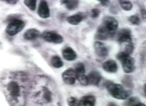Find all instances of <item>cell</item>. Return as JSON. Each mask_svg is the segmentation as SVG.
I'll list each match as a JSON object with an SVG mask.
<instances>
[{"label":"cell","instance_id":"6da1fadb","mask_svg":"<svg viewBox=\"0 0 146 106\" xmlns=\"http://www.w3.org/2000/svg\"><path fill=\"white\" fill-rule=\"evenodd\" d=\"M29 95L37 106H61V99L53 81L45 76H38L31 83Z\"/></svg>","mask_w":146,"mask_h":106},{"label":"cell","instance_id":"7a4b0ae2","mask_svg":"<svg viewBox=\"0 0 146 106\" xmlns=\"http://www.w3.org/2000/svg\"><path fill=\"white\" fill-rule=\"evenodd\" d=\"M25 73H11L5 85V94L11 106H26L31 83Z\"/></svg>","mask_w":146,"mask_h":106},{"label":"cell","instance_id":"3957f363","mask_svg":"<svg viewBox=\"0 0 146 106\" xmlns=\"http://www.w3.org/2000/svg\"><path fill=\"white\" fill-rule=\"evenodd\" d=\"M104 86L109 94L115 99L124 100L127 99L131 93L130 91L124 89L120 84H115L109 81L104 83Z\"/></svg>","mask_w":146,"mask_h":106},{"label":"cell","instance_id":"277c9868","mask_svg":"<svg viewBox=\"0 0 146 106\" xmlns=\"http://www.w3.org/2000/svg\"><path fill=\"white\" fill-rule=\"evenodd\" d=\"M116 58L121 63L123 70L125 73L130 74L135 70V60L130 55H127L122 52L118 53Z\"/></svg>","mask_w":146,"mask_h":106},{"label":"cell","instance_id":"5b68a950","mask_svg":"<svg viewBox=\"0 0 146 106\" xmlns=\"http://www.w3.org/2000/svg\"><path fill=\"white\" fill-rule=\"evenodd\" d=\"M25 26V23L23 21L18 19H14L7 25L6 31L10 36H13L21 32Z\"/></svg>","mask_w":146,"mask_h":106},{"label":"cell","instance_id":"8992f818","mask_svg":"<svg viewBox=\"0 0 146 106\" xmlns=\"http://www.w3.org/2000/svg\"><path fill=\"white\" fill-rule=\"evenodd\" d=\"M41 36L45 41L54 44H61L63 41L62 36L54 31H45Z\"/></svg>","mask_w":146,"mask_h":106},{"label":"cell","instance_id":"52a82bcc","mask_svg":"<svg viewBox=\"0 0 146 106\" xmlns=\"http://www.w3.org/2000/svg\"><path fill=\"white\" fill-rule=\"evenodd\" d=\"M62 78L64 82L68 85L75 84L76 79V73L74 69L70 68L62 73Z\"/></svg>","mask_w":146,"mask_h":106},{"label":"cell","instance_id":"ba28073f","mask_svg":"<svg viewBox=\"0 0 146 106\" xmlns=\"http://www.w3.org/2000/svg\"><path fill=\"white\" fill-rule=\"evenodd\" d=\"M109 32L113 33L117 28L118 22L114 18L107 16L104 18L103 23L102 24Z\"/></svg>","mask_w":146,"mask_h":106},{"label":"cell","instance_id":"9c48e42d","mask_svg":"<svg viewBox=\"0 0 146 106\" xmlns=\"http://www.w3.org/2000/svg\"><path fill=\"white\" fill-rule=\"evenodd\" d=\"M117 40L119 43L124 42L132 43L131 31L128 29H122L119 31L117 34Z\"/></svg>","mask_w":146,"mask_h":106},{"label":"cell","instance_id":"30bf717a","mask_svg":"<svg viewBox=\"0 0 146 106\" xmlns=\"http://www.w3.org/2000/svg\"><path fill=\"white\" fill-rule=\"evenodd\" d=\"M37 12L39 16L42 18H47L50 17V9L46 1H42L40 2Z\"/></svg>","mask_w":146,"mask_h":106},{"label":"cell","instance_id":"8fae6325","mask_svg":"<svg viewBox=\"0 0 146 106\" xmlns=\"http://www.w3.org/2000/svg\"><path fill=\"white\" fill-rule=\"evenodd\" d=\"M88 83L90 85L95 86L99 85L102 77L100 73L97 71H93L87 76Z\"/></svg>","mask_w":146,"mask_h":106},{"label":"cell","instance_id":"7c38bea8","mask_svg":"<svg viewBox=\"0 0 146 106\" xmlns=\"http://www.w3.org/2000/svg\"><path fill=\"white\" fill-rule=\"evenodd\" d=\"M94 50L97 55L102 57H105L108 55V51L106 46L102 42L96 41L94 42Z\"/></svg>","mask_w":146,"mask_h":106},{"label":"cell","instance_id":"4fadbf2b","mask_svg":"<svg viewBox=\"0 0 146 106\" xmlns=\"http://www.w3.org/2000/svg\"><path fill=\"white\" fill-rule=\"evenodd\" d=\"M113 35V33L109 32L102 25L98 28L95 38L100 40H105L108 38L110 36Z\"/></svg>","mask_w":146,"mask_h":106},{"label":"cell","instance_id":"5bb4252c","mask_svg":"<svg viewBox=\"0 0 146 106\" xmlns=\"http://www.w3.org/2000/svg\"><path fill=\"white\" fill-rule=\"evenodd\" d=\"M103 68L105 71L110 73H115L118 70L117 65L113 60H109L104 62L103 64Z\"/></svg>","mask_w":146,"mask_h":106},{"label":"cell","instance_id":"9a60e30c","mask_svg":"<svg viewBox=\"0 0 146 106\" xmlns=\"http://www.w3.org/2000/svg\"><path fill=\"white\" fill-rule=\"evenodd\" d=\"M85 17V14L82 13H79L68 17L67 21L70 25H77L80 23Z\"/></svg>","mask_w":146,"mask_h":106},{"label":"cell","instance_id":"2e32d148","mask_svg":"<svg viewBox=\"0 0 146 106\" xmlns=\"http://www.w3.org/2000/svg\"><path fill=\"white\" fill-rule=\"evenodd\" d=\"M62 55L65 60L68 61H73L77 57L76 53L70 47H66L62 50Z\"/></svg>","mask_w":146,"mask_h":106},{"label":"cell","instance_id":"e0dca14e","mask_svg":"<svg viewBox=\"0 0 146 106\" xmlns=\"http://www.w3.org/2000/svg\"><path fill=\"white\" fill-rule=\"evenodd\" d=\"M96 98L92 95L85 96L79 101V106H95Z\"/></svg>","mask_w":146,"mask_h":106},{"label":"cell","instance_id":"ac0fdd59","mask_svg":"<svg viewBox=\"0 0 146 106\" xmlns=\"http://www.w3.org/2000/svg\"><path fill=\"white\" fill-rule=\"evenodd\" d=\"M40 32L38 30L35 28L30 29L25 32L24 38L26 40H35L39 36Z\"/></svg>","mask_w":146,"mask_h":106},{"label":"cell","instance_id":"d6986e66","mask_svg":"<svg viewBox=\"0 0 146 106\" xmlns=\"http://www.w3.org/2000/svg\"><path fill=\"white\" fill-rule=\"evenodd\" d=\"M141 103L138 97H133L128 98L123 103V106H138Z\"/></svg>","mask_w":146,"mask_h":106},{"label":"cell","instance_id":"ffe728a7","mask_svg":"<svg viewBox=\"0 0 146 106\" xmlns=\"http://www.w3.org/2000/svg\"><path fill=\"white\" fill-rule=\"evenodd\" d=\"M61 2L62 4L65 5L66 8L70 11L75 9L79 5V1H63Z\"/></svg>","mask_w":146,"mask_h":106},{"label":"cell","instance_id":"44dd1931","mask_svg":"<svg viewBox=\"0 0 146 106\" xmlns=\"http://www.w3.org/2000/svg\"><path fill=\"white\" fill-rule=\"evenodd\" d=\"M121 82L123 85L129 89L134 88V84L132 78L129 76L126 75L122 79Z\"/></svg>","mask_w":146,"mask_h":106},{"label":"cell","instance_id":"7402d4cb","mask_svg":"<svg viewBox=\"0 0 146 106\" xmlns=\"http://www.w3.org/2000/svg\"><path fill=\"white\" fill-rule=\"evenodd\" d=\"M51 64L54 68H59L62 67L64 65L60 57L54 56L51 59Z\"/></svg>","mask_w":146,"mask_h":106},{"label":"cell","instance_id":"603a6c76","mask_svg":"<svg viewBox=\"0 0 146 106\" xmlns=\"http://www.w3.org/2000/svg\"><path fill=\"white\" fill-rule=\"evenodd\" d=\"M119 4L122 9L125 11H131L133 8V4L131 2L128 1H119Z\"/></svg>","mask_w":146,"mask_h":106},{"label":"cell","instance_id":"cb8c5ba5","mask_svg":"<svg viewBox=\"0 0 146 106\" xmlns=\"http://www.w3.org/2000/svg\"><path fill=\"white\" fill-rule=\"evenodd\" d=\"M76 79L82 85L86 86L88 85L87 76L85 74H76Z\"/></svg>","mask_w":146,"mask_h":106},{"label":"cell","instance_id":"d4e9b609","mask_svg":"<svg viewBox=\"0 0 146 106\" xmlns=\"http://www.w3.org/2000/svg\"><path fill=\"white\" fill-rule=\"evenodd\" d=\"M24 3L28 8L32 11H34L36 8V1L35 0H26Z\"/></svg>","mask_w":146,"mask_h":106},{"label":"cell","instance_id":"484cf974","mask_svg":"<svg viewBox=\"0 0 146 106\" xmlns=\"http://www.w3.org/2000/svg\"><path fill=\"white\" fill-rule=\"evenodd\" d=\"M75 70L76 74H84L85 72V66L82 63H78L75 65Z\"/></svg>","mask_w":146,"mask_h":106},{"label":"cell","instance_id":"4316f807","mask_svg":"<svg viewBox=\"0 0 146 106\" xmlns=\"http://www.w3.org/2000/svg\"><path fill=\"white\" fill-rule=\"evenodd\" d=\"M67 103L69 106H79V101L74 97L68 98Z\"/></svg>","mask_w":146,"mask_h":106},{"label":"cell","instance_id":"83f0119b","mask_svg":"<svg viewBox=\"0 0 146 106\" xmlns=\"http://www.w3.org/2000/svg\"><path fill=\"white\" fill-rule=\"evenodd\" d=\"M134 50V47L132 43H129L126 45L124 51L123 52L125 53L127 55H130L133 53Z\"/></svg>","mask_w":146,"mask_h":106},{"label":"cell","instance_id":"f1b7e54d","mask_svg":"<svg viewBox=\"0 0 146 106\" xmlns=\"http://www.w3.org/2000/svg\"><path fill=\"white\" fill-rule=\"evenodd\" d=\"M128 20L133 25H139L140 22V19L137 15H133L128 19Z\"/></svg>","mask_w":146,"mask_h":106},{"label":"cell","instance_id":"f546056e","mask_svg":"<svg viewBox=\"0 0 146 106\" xmlns=\"http://www.w3.org/2000/svg\"><path fill=\"white\" fill-rule=\"evenodd\" d=\"M100 13V11L98 9H93L91 10V17L93 18H96L99 17Z\"/></svg>","mask_w":146,"mask_h":106},{"label":"cell","instance_id":"4dcf8cb0","mask_svg":"<svg viewBox=\"0 0 146 106\" xmlns=\"http://www.w3.org/2000/svg\"><path fill=\"white\" fill-rule=\"evenodd\" d=\"M117 7L115 5H113L111 6L110 8V12L114 14H117V13L118 12V9Z\"/></svg>","mask_w":146,"mask_h":106},{"label":"cell","instance_id":"1f68e13d","mask_svg":"<svg viewBox=\"0 0 146 106\" xmlns=\"http://www.w3.org/2000/svg\"><path fill=\"white\" fill-rule=\"evenodd\" d=\"M100 3L103 6H107L109 5L110 1H100Z\"/></svg>","mask_w":146,"mask_h":106},{"label":"cell","instance_id":"d6a6232c","mask_svg":"<svg viewBox=\"0 0 146 106\" xmlns=\"http://www.w3.org/2000/svg\"><path fill=\"white\" fill-rule=\"evenodd\" d=\"M141 13L143 19H146V11L144 8L141 9Z\"/></svg>","mask_w":146,"mask_h":106},{"label":"cell","instance_id":"836d02e7","mask_svg":"<svg viewBox=\"0 0 146 106\" xmlns=\"http://www.w3.org/2000/svg\"><path fill=\"white\" fill-rule=\"evenodd\" d=\"M6 2H7V3L10 4L15 5L17 3V2H18L17 1H6Z\"/></svg>","mask_w":146,"mask_h":106},{"label":"cell","instance_id":"e575fe53","mask_svg":"<svg viewBox=\"0 0 146 106\" xmlns=\"http://www.w3.org/2000/svg\"><path fill=\"white\" fill-rule=\"evenodd\" d=\"M107 106H119L115 103H113V102H109V103H108L107 104Z\"/></svg>","mask_w":146,"mask_h":106},{"label":"cell","instance_id":"d590c367","mask_svg":"<svg viewBox=\"0 0 146 106\" xmlns=\"http://www.w3.org/2000/svg\"><path fill=\"white\" fill-rule=\"evenodd\" d=\"M144 89L145 94V95L146 94V84H145V85H144Z\"/></svg>","mask_w":146,"mask_h":106},{"label":"cell","instance_id":"8d00e7d4","mask_svg":"<svg viewBox=\"0 0 146 106\" xmlns=\"http://www.w3.org/2000/svg\"><path fill=\"white\" fill-rule=\"evenodd\" d=\"M139 106H146L143 103H141V104Z\"/></svg>","mask_w":146,"mask_h":106}]
</instances>
